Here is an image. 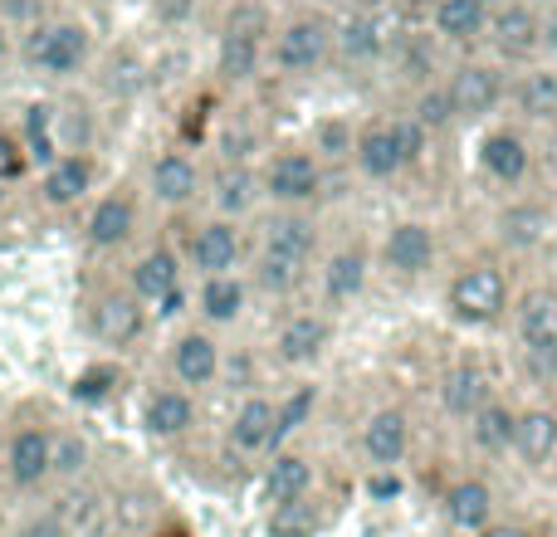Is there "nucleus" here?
Returning <instances> with one entry per match:
<instances>
[{"instance_id":"nucleus-1","label":"nucleus","mask_w":557,"mask_h":537,"mask_svg":"<svg viewBox=\"0 0 557 537\" xmlns=\"http://www.w3.org/2000/svg\"><path fill=\"white\" fill-rule=\"evenodd\" d=\"M94 29L78 15H39L35 25H25L20 35V64L35 78L49 84H69V78L88 74L94 64Z\"/></svg>"},{"instance_id":"nucleus-2","label":"nucleus","mask_w":557,"mask_h":537,"mask_svg":"<svg viewBox=\"0 0 557 537\" xmlns=\"http://www.w3.org/2000/svg\"><path fill=\"white\" fill-rule=\"evenodd\" d=\"M270 10L260 0H235L215 29V78L225 88H250L270 64Z\"/></svg>"},{"instance_id":"nucleus-3","label":"nucleus","mask_w":557,"mask_h":537,"mask_svg":"<svg viewBox=\"0 0 557 537\" xmlns=\"http://www.w3.org/2000/svg\"><path fill=\"white\" fill-rule=\"evenodd\" d=\"M333 64V10L298 5L270 29V64L278 78H318Z\"/></svg>"},{"instance_id":"nucleus-4","label":"nucleus","mask_w":557,"mask_h":537,"mask_svg":"<svg viewBox=\"0 0 557 537\" xmlns=\"http://www.w3.org/2000/svg\"><path fill=\"white\" fill-rule=\"evenodd\" d=\"M441 88L450 98L455 123H490L509 98V68L494 64L490 54H465L455 64H445Z\"/></svg>"},{"instance_id":"nucleus-5","label":"nucleus","mask_w":557,"mask_h":537,"mask_svg":"<svg viewBox=\"0 0 557 537\" xmlns=\"http://www.w3.org/2000/svg\"><path fill=\"white\" fill-rule=\"evenodd\" d=\"M445 303H450V317L465 327H494L509 317L513 308V284L494 260H470L460 274L445 288Z\"/></svg>"},{"instance_id":"nucleus-6","label":"nucleus","mask_w":557,"mask_h":537,"mask_svg":"<svg viewBox=\"0 0 557 537\" xmlns=\"http://www.w3.org/2000/svg\"><path fill=\"white\" fill-rule=\"evenodd\" d=\"M323 182H327V162L313 152V147H274L260 166V191L274 211H304L323 196Z\"/></svg>"},{"instance_id":"nucleus-7","label":"nucleus","mask_w":557,"mask_h":537,"mask_svg":"<svg viewBox=\"0 0 557 537\" xmlns=\"http://www.w3.org/2000/svg\"><path fill=\"white\" fill-rule=\"evenodd\" d=\"M494 64L523 68L533 59H543V5L539 0H504L484 20V45Z\"/></svg>"},{"instance_id":"nucleus-8","label":"nucleus","mask_w":557,"mask_h":537,"mask_svg":"<svg viewBox=\"0 0 557 537\" xmlns=\"http://www.w3.org/2000/svg\"><path fill=\"white\" fill-rule=\"evenodd\" d=\"M147 323H152V308L133 294L127 284H103L88 294L84 303V327L98 347H113V352H127L133 342H143Z\"/></svg>"},{"instance_id":"nucleus-9","label":"nucleus","mask_w":557,"mask_h":537,"mask_svg":"<svg viewBox=\"0 0 557 537\" xmlns=\"http://www.w3.org/2000/svg\"><path fill=\"white\" fill-rule=\"evenodd\" d=\"M143 235V196L133 186H113V191L94 196L84 215V245L94 254H117Z\"/></svg>"},{"instance_id":"nucleus-10","label":"nucleus","mask_w":557,"mask_h":537,"mask_svg":"<svg viewBox=\"0 0 557 537\" xmlns=\"http://www.w3.org/2000/svg\"><path fill=\"white\" fill-rule=\"evenodd\" d=\"M49 445H54V425H45V421L10 425L5 445H0V474H5L10 494L45 489L49 484Z\"/></svg>"},{"instance_id":"nucleus-11","label":"nucleus","mask_w":557,"mask_h":537,"mask_svg":"<svg viewBox=\"0 0 557 537\" xmlns=\"http://www.w3.org/2000/svg\"><path fill=\"white\" fill-rule=\"evenodd\" d=\"M98 191V157L88 147L59 152L39 166V205L45 211H78L84 201H94Z\"/></svg>"},{"instance_id":"nucleus-12","label":"nucleus","mask_w":557,"mask_h":537,"mask_svg":"<svg viewBox=\"0 0 557 537\" xmlns=\"http://www.w3.org/2000/svg\"><path fill=\"white\" fill-rule=\"evenodd\" d=\"M166 372H172L176 386L186 391H211L225 376V347L211 327H186V333L172 337L166 347Z\"/></svg>"},{"instance_id":"nucleus-13","label":"nucleus","mask_w":557,"mask_h":537,"mask_svg":"<svg viewBox=\"0 0 557 537\" xmlns=\"http://www.w3.org/2000/svg\"><path fill=\"white\" fill-rule=\"evenodd\" d=\"M386 45H392V35H386L382 15H372V10L343 5L333 15V64L376 68V64H386Z\"/></svg>"},{"instance_id":"nucleus-14","label":"nucleus","mask_w":557,"mask_h":537,"mask_svg":"<svg viewBox=\"0 0 557 537\" xmlns=\"http://www.w3.org/2000/svg\"><path fill=\"white\" fill-rule=\"evenodd\" d=\"M182 264L196 268L201 278H211V274H235V268L245 264V230H240V221H225V215H206V221L191 230V240H186Z\"/></svg>"},{"instance_id":"nucleus-15","label":"nucleus","mask_w":557,"mask_h":537,"mask_svg":"<svg viewBox=\"0 0 557 537\" xmlns=\"http://www.w3.org/2000/svg\"><path fill=\"white\" fill-rule=\"evenodd\" d=\"M206 191V172L186 147H162V152L147 162V196L166 211H186L196 205Z\"/></svg>"},{"instance_id":"nucleus-16","label":"nucleus","mask_w":557,"mask_h":537,"mask_svg":"<svg viewBox=\"0 0 557 537\" xmlns=\"http://www.w3.org/2000/svg\"><path fill=\"white\" fill-rule=\"evenodd\" d=\"M347 162L357 166L362 182H396V176L406 172L401 152H396L392 113H376V117L352 123V152H347Z\"/></svg>"},{"instance_id":"nucleus-17","label":"nucleus","mask_w":557,"mask_h":537,"mask_svg":"<svg viewBox=\"0 0 557 537\" xmlns=\"http://www.w3.org/2000/svg\"><path fill=\"white\" fill-rule=\"evenodd\" d=\"M474 162H480V172L490 176L494 186H523L533 176L539 157H533L529 133H519V127H484Z\"/></svg>"},{"instance_id":"nucleus-18","label":"nucleus","mask_w":557,"mask_h":537,"mask_svg":"<svg viewBox=\"0 0 557 537\" xmlns=\"http://www.w3.org/2000/svg\"><path fill=\"white\" fill-rule=\"evenodd\" d=\"M201 421V405H196V391L176 382H162L143 396V430L152 440H186Z\"/></svg>"},{"instance_id":"nucleus-19","label":"nucleus","mask_w":557,"mask_h":537,"mask_svg":"<svg viewBox=\"0 0 557 537\" xmlns=\"http://www.w3.org/2000/svg\"><path fill=\"white\" fill-rule=\"evenodd\" d=\"M211 196L215 211L211 215H225V221H245L264 205V191H260V166L255 162H221L211 176H206V191Z\"/></svg>"},{"instance_id":"nucleus-20","label":"nucleus","mask_w":557,"mask_h":537,"mask_svg":"<svg viewBox=\"0 0 557 537\" xmlns=\"http://www.w3.org/2000/svg\"><path fill=\"white\" fill-rule=\"evenodd\" d=\"M274 362L278 366H313L333 347V317L327 313H288L274 327Z\"/></svg>"},{"instance_id":"nucleus-21","label":"nucleus","mask_w":557,"mask_h":537,"mask_svg":"<svg viewBox=\"0 0 557 537\" xmlns=\"http://www.w3.org/2000/svg\"><path fill=\"white\" fill-rule=\"evenodd\" d=\"M435 254H441V240L425 221H396L382 240V264L396 278H425L435 268Z\"/></svg>"},{"instance_id":"nucleus-22","label":"nucleus","mask_w":557,"mask_h":537,"mask_svg":"<svg viewBox=\"0 0 557 537\" xmlns=\"http://www.w3.org/2000/svg\"><path fill=\"white\" fill-rule=\"evenodd\" d=\"M504 108H513V113L533 127H553L557 123V64L533 59L519 74H509V98H504Z\"/></svg>"},{"instance_id":"nucleus-23","label":"nucleus","mask_w":557,"mask_h":537,"mask_svg":"<svg viewBox=\"0 0 557 537\" xmlns=\"http://www.w3.org/2000/svg\"><path fill=\"white\" fill-rule=\"evenodd\" d=\"M484 20H490V10L480 0H431V10H425V29L435 35V45L460 49V54H474L484 45Z\"/></svg>"},{"instance_id":"nucleus-24","label":"nucleus","mask_w":557,"mask_h":537,"mask_svg":"<svg viewBox=\"0 0 557 537\" xmlns=\"http://www.w3.org/2000/svg\"><path fill=\"white\" fill-rule=\"evenodd\" d=\"M357 445H362L372 470H396L406 460V450H411V415L401 405H382V411H372L362 421Z\"/></svg>"},{"instance_id":"nucleus-25","label":"nucleus","mask_w":557,"mask_h":537,"mask_svg":"<svg viewBox=\"0 0 557 537\" xmlns=\"http://www.w3.org/2000/svg\"><path fill=\"white\" fill-rule=\"evenodd\" d=\"M313 494V460L298 450H274L260 474V509H284V503H304Z\"/></svg>"},{"instance_id":"nucleus-26","label":"nucleus","mask_w":557,"mask_h":537,"mask_svg":"<svg viewBox=\"0 0 557 537\" xmlns=\"http://www.w3.org/2000/svg\"><path fill=\"white\" fill-rule=\"evenodd\" d=\"M182 278H186V264H182V254H176L172 245H147V250L127 264L123 284L133 288L147 308H157L166 294H176V288H182Z\"/></svg>"},{"instance_id":"nucleus-27","label":"nucleus","mask_w":557,"mask_h":537,"mask_svg":"<svg viewBox=\"0 0 557 537\" xmlns=\"http://www.w3.org/2000/svg\"><path fill=\"white\" fill-rule=\"evenodd\" d=\"M225 440H231V454H240V460L274 454V396H245L231 415Z\"/></svg>"},{"instance_id":"nucleus-28","label":"nucleus","mask_w":557,"mask_h":537,"mask_svg":"<svg viewBox=\"0 0 557 537\" xmlns=\"http://www.w3.org/2000/svg\"><path fill=\"white\" fill-rule=\"evenodd\" d=\"M386 68H392L396 78H406V84H435V78L445 74V49L435 45L431 29H416V35H392V45H386Z\"/></svg>"},{"instance_id":"nucleus-29","label":"nucleus","mask_w":557,"mask_h":537,"mask_svg":"<svg viewBox=\"0 0 557 537\" xmlns=\"http://www.w3.org/2000/svg\"><path fill=\"white\" fill-rule=\"evenodd\" d=\"M260 250L284 254V260H298V264H313L318 221L308 211H270L260 221Z\"/></svg>"},{"instance_id":"nucleus-30","label":"nucleus","mask_w":557,"mask_h":537,"mask_svg":"<svg viewBox=\"0 0 557 537\" xmlns=\"http://www.w3.org/2000/svg\"><path fill=\"white\" fill-rule=\"evenodd\" d=\"M494 509H499V499H494V484L480 479V474H465V479H455L450 489L441 494V513L445 523H450L455 533H480L484 523L494 519Z\"/></svg>"},{"instance_id":"nucleus-31","label":"nucleus","mask_w":557,"mask_h":537,"mask_svg":"<svg viewBox=\"0 0 557 537\" xmlns=\"http://www.w3.org/2000/svg\"><path fill=\"white\" fill-rule=\"evenodd\" d=\"M509 313H513L519 347H529V352H557V288L553 284L529 288Z\"/></svg>"},{"instance_id":"nucleus-32","label":"nucleus","mask_w":557,"mask_h":537,"mask_svg":"<svg viewBox=\"0 0 557 537\" xmlns=\"http://www.w3.org/2000/svg\"><path fill=\"white\" fill-rule=\"evenodd\" d=\"M490 396H494V376H490V366L484 362H470V357H465V362L445 366V376H441V411L445 415L470 421Z\"/></svg>"},{"instance_id":"nucleus-33","label":"nucleus","mask_w":557,"mask_h":537,"mask_svg":"<svg viewBox=\"0 0 557 537\" xmlns=\"http://www.w3.org/2000/svg\"><path fill=\"white\" fill-rule=\"evenodd\" d=\"M509 454L523 470H548L557 460V411L553 405H529V411H519Z\"/></svg>"},{"instance_id":"nucleus-34","label":"nucleus","mask_w":557,"mask_h":537,"mask_svg":"<svg viewBox=\"0 0 557 537\" xmlns=\"http://www.w3.org/2000/svg\"><path fill=\"white\" fill-rule=\"evenodd\" d=\"M367 278H372V254L362 250V245H343V250H333L323 260V303L327 308H347L352 298H362Z\"/></svg>"},{"instance_id":"nucleus-35","label":"nucleus","mask_w":557,"mask_h":537,"mask_svg":"<svg viewBox=\"0 0 557 537\" xmlns=\"http://www.w3.org/2000/svg\"><path fill=\"white\" fill-rule=\"evenodd\" d=\"M245 308H250V284H245V274H211L196 288V313H201L206 327L240 323Z\"/></svg>"},{"instance_id":"nucleus-36","label":"nucleus","mask_w":557,"mask_h":537,"mask_svg":"<svg viewBox=\"0 0 557 537\" xmlns=\"http://www.w3.org/2000/svg\"><path fill=\"white\" fill-rule=\"evenodd\" d=\"M88 464H94V445H88V435L69 430V425H54V445H49V484L74 489V484L88 479Z\"/></svg>"},{"instance_id":"nucleus-37","label":"nucleus","mask_w":557,"mask_h":537,"mask_svg":"<svg viewBox=\"0 0 557 537\" xmlns=\"http://www.w3.org/2000/svg\"><path fill=\"white\" fill-rule=\"evenodd\" d=\"M513 425H519V411H513L509 401H499V396H490V401L470 415V445L480 454H490V460L494 454H509Z\"/></svg>"},{"instance_id":"nucleus-38","label":"nucleus","mask_w":557,"mask_h":537,"mask_svg":"<svg viewBox=\"0 0 557 537\" xmlns=\"http://www.w3.org/2000/svg\"><path fill=\"white\" fill-rule=\"evenodd\" d=\"M304 274H308V264H298V260H284V254L260 250V254L250 260V278H245V284H250L255 294L288 298L298 284H304Z\"/></svg>"},{"instance_id":"nucleus-39","label":"nucleus","mask_w":557,"mask_h":537,"mask_svg":"<svg viewBox=\"0 0 557 537\" xmlns=\"http://www.w3.org/2000/svg\"><path fill=\"white\" fill-rule=\"evenodd\" d=\"M406 113L416 117V123L425 127V137H435V133H450V123H455V113H450V98H445V88H441V78L435 84H421L411 93V108Z\"/></svg>"},{"instance_id":"nucleus-40","label":"nucleus","mask_w":557,"mask_h":537,"mask_svg":"<svg viewBox=\"0 0 557 537\" xmlns=\"http://www.w3.org/2000/svg\"><path fill=\"white\" fill-rule=\"evenodd\" d=\"M313 401H318L313 386H294L284 401H274V450H284L288 435H294L298 425H308V415H313Z\"/></svg>"},{"instance_id":"nucleus-41","label":"nucleus","mask_w":557,"mask_h":537,"mask_svg":"<svg viewBox=\"0 0 557 537\" xmlns=\"http://www.w3.org/2000/svg\"><path fill=\"white\" fill-rule=\"evenodd\" d=\"M323 523H318L313 503H284V509H270V533L274 537H313Z\"/></svg>"},{"instance_id":"nucleus-42","label":"nucleus","mask_w":557,"mask_h":537,"mask_svg":"<svg viewBox=\"0 0 557 537\" xmlns=\"http://www.w3.org/2000/svg\"><path fill=\"white\" fill-rule=\"evenodd\" d=\"M392 127H396V152H401V162H406V172L411 166H421V157H425V127L416 123L411 113H392Z\"/></svg>"},{"instance_id":"nucleus-43","label":"nucleus","mask_w":557,"mask_h":537,"mask_svg":"<svg viewBox=\"0 0 557 537\" xmlns=\"http://www.w3.org/2000/svg\"><path fill=\"white\" fill-rule=\"evenodd\" d=\"M10 537H74V528L64 523L59 509H29L25 519L10 528Z\"/></svg>"},{"instance_id":"nucleus-44","label":"nucleus","mask_w":557,"mask_h":537,"mask_svg":"<svg viewBox=\"0 0 557 537\" xmlns=\"http://www.w3.org/2000/svg\"><path fill=\"white\" fill-rule=\"evenodd\" d=\"M318 157H337V162H347V152H352V123L347 117H323L318 123V147H313Z\"/></svg>"},{"instance_id":"nucleus-45","label":"nucleus","mask_w":557,"mask_h":537,"mask_svg":"<svg viewBox=\"0 0 557 537\" xmlns=\"http://www.w3.org/2000/svg\"><path fill=\"white\" fill-rule=\"evenodd\" d=\"M504 230H509L513 245H539L543 230H548V211H543V205H519V211L504 221Z\"/></svg>"},{"instance_id":"nucleus-46","label":"nucleus","mask_w":557,"mask_h":537,"mask_svg":"<svg viewBox=\"0 0 557 537\" xmlns=\"http://www.w3.org/2000/svg\"><path fill=\"white\" fill-rule=\"evenodd\" d=\"M25 172H29V157H25V142H20V133L0 127V186L25 182Z\"/></svg>"},{"instance_id":"nucleus-47","label":"nucleus","mask_w":557,"mask_h":537,"mask_svg":"<svg viewBox=\"0 0 557 537\" xmlns=\"http://www.w3.org/2000/svg\"><path fill=\"white\" fill-rule=\"evenodd\" d=\"M113 382H117V366H108V362L103 366H88V372L74 382V396H78V401H103V396L113 391Z\"/></svg>"},{"instance_id":"nucleus-48","label":"nucleus","mask_w":557,"mask_h":537,"mask_svg":"<svg viewBox=\"0 0 557 537\" xmlns=\"http://www.w3.org/2000/svg\"><path fill=\"white\" fill-rule=\"evenodd\" d=\"M519 372L543 386L557 382V352H529V347H519Z\"/></svg>"},{"instance_id":"nucleus-49","label":"nucleus","mask_w":557,"mask_h":537,"mask_svg":"<svg viewBox=\"0 0 557 537\" xmlns=\"http://www.w3.org/2000/svg\"><path fill=\"white\" fill-rule=\"evenodd\" d=\"M474 537H543L533 523H513V519H490Z\"/></svg>"},{"instance_id":"nucleus-50","label":"nucleus","mask_w":557,"mask_h":537,"mask_svg":"<svg viewBox=\"0 0 557 537\" xmlns=\"http://www.w3.org/2000/svg\"><path fill=\"white\" fill-rule=\"evenodd\" d=\"M543 54L557 59V0L543 5Z\"/></svg>"},{"instance_id":"nucleus-51","label":"nucleus","mask_w":557,"mask_h":537,"mask_svg":"<svg viewBox=\"0 0 557 537\" xmlns=\"http://www.w3.org/2000/svg\"><path fill=\"white\" fill-rule=\"evenodd\" d=\"M10 59H15V25L0 15V64H10Z\"/></svg>"},{"instance_id":"nucleus-52","label":"nucleus","mask_w":557,"mask_h":537,"mask_svg":"<svg viewBox=\"0 0 557 537\" xmlns=\"http://www.w3.org/2000/svg\"><path fill=\"white\" fill-rule=\"evenodd\" d=\"M152 10L162 20H176V15H186V10H191V0H152Z\"/></svg>"},{"instance_id":"nucleus-53","label":"nucleus","mask_w":557,"mask_h":537,"mask_svg":"<svg viewBox=\"0 0 557 537\" xmlns=\"http://www.w3.org/2000/svg\"><path fill=\"white\" fill-rule=\"evenodd\" d=\"M343 5H357V10H372V15H382V10L396 5V0H343Z\"/></svg>"},{"instance_id":"nucleus-54","label":"nucleus","mask_w":557,"mask_h":537,"mask_svg":"<svg viewBox=\"0 0 557 537\" xmlns=\"http://www.w3.org/2000/svg\"><path fill=\"white\" fill-rule=\"evenodd\" d=\"M304 5H318V10H333V5H343V0H304Z\"/></svg>"},{"instance_id":"nucleus-55","label":"nucleus","mask_w":557,"mask_h":537,"mask_svg":"<svg viewBox=\"0 0 557 537\" xmlns=\"http://www.w3.org/2000/svg\"><path fill=\"white\" fill-rule=\"evenodd\" d=\"M5 205H10V186H0V215H5Z\"/></svg>"},{"instance_id":"nucleus-56","label":"nucleus","mask_w":557,"mask_h":537,"mask_svg":"<svg viewBox=\"0 0 557 537\" xmlns=\"http://www.w3.org/2000/svg\"><path fill=\"white\" fill-rule=\"evenodd\" d=\"M480 5H484V10H494V5H504V0H480Z\"/></svg>"}]
</instances>
